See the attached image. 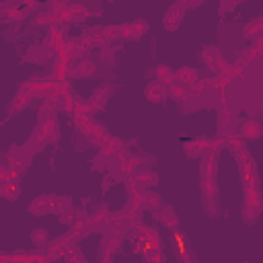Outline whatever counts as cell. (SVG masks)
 <instances>
[{"label":"cell","mask_w":263,"mask_h":263,"mask_svg":"<svg viewBox=\"0 0 263 263\" xmlns=\"http://www.w3.org/2000/svg\"><path fill=\"white\" fill-rule=\"evenodd\" d=\"M183 15H185V8H183V6H179V4H175V6L169 8L167 17H164L162 23H164V27H167V29H177V25L181 23Z\"/></svg>","instance_id":"1"},{"label":"cell","mask_w":263,"mask_h":263,"mask_svg":"<svg viewBox=\"0 0 263 263\" xmlns=\"http://www.w3.org/2000/svg\"><path fill=\"white\" fill-rule=\"evenodd\" d=\"M241 136L247 138V140H257V138L261 136V123L259 121H253V119L245 121L243 128H241Z\"/></svg>","instance_id":"2"},{"label":"cell","mask_w":263,"mask_h":263,"mask_svg":"<svg viewBox=\"0 0 263 263\" xmlns=\"http://www.w3.org/2000/svg\"><path fill=\"white\" fill-rule=\"evenodd\" d=\"M164 95H167V91H164V85L160 80L150 82V85L146 87V97L150 101H160V99H164Z\"/></svg>","instance_id":"3"},{"label":"cell","mask_w":263,"mask_h":263,"mask_svg":"<svg viewBox=\"0 0 263 263\" xmlns=\"http://www.w3.org/2000/svg\"><path fill=\"white\" fill-rule=\"evenodd\" d=\"M31 95L33 93L29 89H21L17 93V97H15V101L10 103V111H15V109H17V111H21L23 107H27V103H29V99H31Z\"/></svg>","instance_id":"4"},{"label":"cell","mask_w":263,"mask_h":263,"mask_svg":"<svg viewBox=\"0 0 263 263\" xmlns=\"http://www.w3.org/2000/svg\"><path fill=\"white\" fill-rule=\"evenodd\" d=\"M169 93L177 101H185L187 99V89H185L183 82H179V80H171L169 82Z\"/></svg>","instance_id":"5"},{"label":"cell","mask_w":263,"mask_h":263,"mask_svg":"<svg viewBox=\"0 0 263 263\" xmlns=\"http://www.w3.org/2000/svg\"><path fill=\"white\" fill-rule=\"evenodd\" d=\"M29 210L33 212V214H46V212H50V210H53L52 208V200L50 198H37L31 206H29Z\"/></svg>","instance_id":"6"},{"label":"cell","mask_w":263,"mask_h":263,"mask_svg":"<svg viewBox=\"0 0 263 263\" xmlns=\"http://www.w3.org/2000/svg\"><path fill=\"white\" fill-rule=\"evenodd\" d=\"M134 183L138 185V189H144L148 185H155L157 183V175L155 173H148V171H142L140 175L134 179Z\"/></svg>","instance_id":"7"},{"label":"cell","mask_w":263,"mask_h":263,"mask_svg":"<svg viewBox=\"0 0 263 263\" xmlns=\"http://www.w3.org/2000/svg\"><path fill=\"white\" fill-rule=\"evenodd\" d=\"M214 175H216V158L208 155V157L204 158V162H202V177L214 179Z\"/></svg>","instance_id":"8"},{"label":"cell","mask_w":263,"mask_h":263,"mask_svg":"<svg viewBox=\"0 0 263 263\" xmlns=\"http://www.w3.org/2000/svg\"><path fill=\"white\" fill-rule=\"evenodd\" d=\"M158 220L164 224V226H169V228H177V216L173 214L171 208H164L162 214H158Z\"/></svg>","instance_id":"9"},{"label":"cell","mask_w":263,"mask_h":263,"mask_svg":"<svg viewBox=\"0 0 263 263\" xmlns=\"http://www.w3.org/2000/svg\"><path fill=\"white\" fill-rule=\"evenodd\" d=\"M175 76H177L179 82H183V85H189V82H193V80L198 78V72L193 70V68H181V70H179Z\"/></svg>","instance_id":"10"},{"label":"cell","mask_w":263,"mask_h":263,"mask_svg":"<svg viewBox=\"0 0 263 263\" xmlns=\"http://www.w3.org/2000/svg\"><path fill=\"white\" fill-rule=\"evenodd\" d=\"M72 74L74 76H91V74H95V64L93 62H80L78 66H74Z\"/></svg>","instance_id":"11"},{"label":"cell","mask_w":263,"mask_h":263,"mask_svg":"<svg viewBox=\"0 0 263 263\" xmlns=\"http://www.w3.org/2000/svg\"><path fill=\"white\" fill-rule=\"evenodd\" d=\"M144 196V206L148 208V210H158L160 206V196H157V193H142Z\"/></svg>","instance_id":"12"},{"label":"cell","mask_w":263,"mask_h":263,"mask_svg":"<svg viewBox=\"0 0 263 263\" xmlns=\"http://www.w3.org/2000/svg\"><path fill=\"white\" fill-rule=\"evenodd\" d=\"M157 76H158V80H164V85H169V82L175 78V72L171 70L169 66H158L157 68Z\"/></svg>","instance_id":"13"},{"label":"cell","mask_w":263,"mask_h":263,"mask_svg":"<svg viewBox=\"0 0 263 263\" xmlns=\"http://www.w3.org/2000/svg\"><path fill=\"white\" fill-rule=\"evenodd\" d=\"M202 191H204L206 198H214V196H216V183L212 181V179H206V177H204V181H202Z\"/></svg>","instance_id":"14"},{"label":"cell","mask_w":263,"mask_h":263,"mask_svg":"<svg viewBox=\"0 0 263 263\" xmlns=\"http://www.w3.org/2000/svg\"><path fill=\"white\" fill-rule=\"evenodd\" d=\"M216 58H218V52L214 48H206L204 50V62L208 64L214 70V64H216Z\"/></svg>","instance_id":"15"},{"label":"cell","mask_w":263,"mask_h":263,"mask_svg":"<svg viewBox=\"0 0 263 263\" xmlns=\"http://www.w3.org/2000/svg\"><path fill=\"white\" fill-rule=\"evenodd\" d=\"M132 29H134V37H140L142 33H146V29H148V25H146V21H142V19H138L134 25H132Z\"/></svg>","instance_id":"16"},{"label":"cell","mask_w":263,"mask_h":263,"mask_svg":"<svg viewBox=\"0 0 263 263\" xmlns=\"http://www.w3.org/2000/svg\"><path fill=\"white\" fill-rule=\"evenodd\" d=\"M245 33H247L249 37H257V35L261 33V21H255V23H251V25H249L247 29H245Z\"/></svg>","instance_id":"17"},{"label":"cell","mask_w":263,"mask_h":263,"mask_svg":"<svg viewBox=\"0 0 263 263\" xmlns=\"http://www.w3.org/2000/svg\"><path fill=\"white\" fill-rule=\"evenodd\" d=\"M204 0H179V6H183V8H193V6H198V4H202Z\"/></svg>","instance_id":"18"},{"label":"cell","mask_w":263,"mask_h":263,"mask_svg":"<svg viewBox=\"0 0 263 263\" xmlns=\"http://www.w3.org/2000/svg\"><path fill=\"white\" fill-rule=\"evenodd\" d=\"M10 179V171H8V167L6 164H0V183H6Z\"/></svg>","instance_id":"19"},{"label":"cell","mask_w":263,"mask_h":263,"mask_svg":"<svg viewBox=\"0 0 263 263\" xmlns=\"http://www.w3.org/2000/svg\"><path fill=\"white\" fill-rule=\"evenodd\" d=\"M31 239H33L35 243H44V241L48 239V234H46V230H41V228H39V230H35V232L31 234Z\"/></svg>","instance_id":"20"}]
</instances>
